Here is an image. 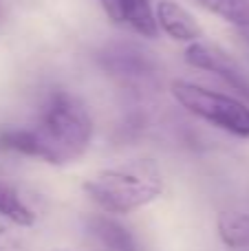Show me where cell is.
Here are the masks:
<instances>
[{"label": "cell", "mask_w": 249, "mask_h": 251, "mask_svg": "<svg viewBox=\"0 0 249 251\" xmlns=\"http://www.w3.org/2000/svg\"><path fill=\"white\" fill-rule=\"evenodd\" d=\"M88 231L110 251H144L137 236L126 225H122L119 221H115L113 216H106V214L88 218Z\"/></svg>", "instance_id": "cell-8"}, {"label": "cell", "mask_w": 249, "mask_h": 251, "mask_svg": "<svg viewBox=\"0 0 249 251\" xmlns=\"http://www.w3.org/2000/svg\"><path fill=\"white\" fill-rule=\"evenodd\" d=\"M157 26L163 29L176 42H197L201 40V26L194 20V16L185 7H181L174 0H161L157 4Z\"/></svg>", "instance_id": "cell-7"}, {"label": "cell", "mask_w": 249, "mask_h": 251, "mask_svg": "<svg viewBox=\"0 0 249 251\" xmlns=\"http://www.w3.org/2000/svg\"><path fill=\"white\" fill-rule=\"evenodd\" d=\"M219 236L229 249L249 247V214L245 212H221L216 221Z\"/></svg>", "instance_id": "cell-10"}, {"label": "cell", "mask_w": 249, "mask_h": 251, "mask_svg": "<svg viewBox=\"0 0 249 251\" xmlns=\"http://www.w3.org/2000/svg\"><path fill=\"white\" fill-rule=\"evenodd\" d=\"M88 199L106 214H130L157 201L163 176L152 159H132L106 168L84 183Z\"/></svg>", "instance_id": "cell-2"}, {"label": "cell", "mask_w": 249, "mask_h": 251, "mask_svg": "<svg viewBox=\"0 0 249 251\" xmlns=\"http://www.w3.org/2000/svg\"><path fill=\"white\" fill-rule=\"evenodd\" d=\"M100 64L108 73L122 77H146L154 71V62L148 53L139 51L132 44H115L100 53Z\"/></svg>", "instance_id": "cell-6"}, {"label": "cell", "mask_w": 249, "mask_h": 251, "mask_svg": "<svg viewBox=\"0 0 249 251\" xmlns=\"http://www.w3.org/2000/svg\"><path fill=\"white\" fill-rule=\"evenodd\" d=\"M0 216L7 223L18 227H31L35 225L38 214L29 207L22 194L7 181H0Z\"/></svg>", "instance_id": "cell-9"}, {"label": "cell", "mask_w": 249, "mask_h": 251, "mask_svg": "<svg viewBox=\"0 0 249 251\" xmlns=\"http://www.w3.org/2000/svg\"><path fill=\"white\" fill-rule=\"evenodd\" d=\"M106 16L119 26H128L141 38H157L159 26L150 0H100Z\"/></svg>", "instance_id": "cell-5"}, {"label": "cell", "mask_w": 249, "mask_h": 251, "mask_svg": "<svg viewBox=\"0 0 249 251\" xmlns=\"http://www.w3.org/2000/svg\"><path fill=\"white\" fill-rule=\"evenodd\" d=\"M20 229L22 227L0 221V251H31L29 240Z\"/></svg>", "instance_id": "cell-12"}, {"label": "cell", "mask_w": 249, "mask_h": 251, "mask_svg": "<svg viewBox=\"0 0 249 251\" xmlns=\"http://www.w3.org/2000/svg\"><path fill=\"white\" fill-rule=\"evenodd\" d=\"M185 62H188L190 66H194V69L210 71V73L219 75V77L225 79L232 88H236V91H241L243 95L249 97V84L245 82V75L241 73L236 62L225 51H221L219 47H212V44H205V42H201V40H197V42H192L185 49Z\"/></svg>", "instance_id": "cell-4"}, {"label": "cell", "mask_w": 249, "mask_h": 251, "mask_svg": "<svg viewBox=\"0 0 249 251\" xmlns=\"http://www.w3.org/2000/svg\"><path fill=\"white\" fill-rule=\"evenodd\" d=\"M172 97L188 110L190 115L216 126L229 134L247 139L249 137V106L232 95L210 91L192 82H172Z\"/></svg>", "instance_id": "cell-3"}, {"label": "cell", "mask_w": 249, "mask_h": 251, "mask_svg": "<svg viewBox=\"0 0 249 251\" xmlns=\"http://www.w3.org/2000/svg\"><path fill=\"white\" fill-rule=\"evenodd\" d=\"M91 139L93 119L82 100L69 91H53L33 126L0 130V152L64 165L86 154Z\"/></svg>", "instance_id": "cell-1"}, {"label": "cell", "mask_w": 249, "mask_h": 251, "mask_svg": "<svg viewBox=\"0 0 249 251\" xmlns=\"http://www.w3.org/2000/svg\"><path fill=\"white\" fill-rule=\"evenodd\" d=\"M197 2L241 31L249 29V0H197Z\"/></svg>", "instance_id": "cell-11"}]
</instances>
